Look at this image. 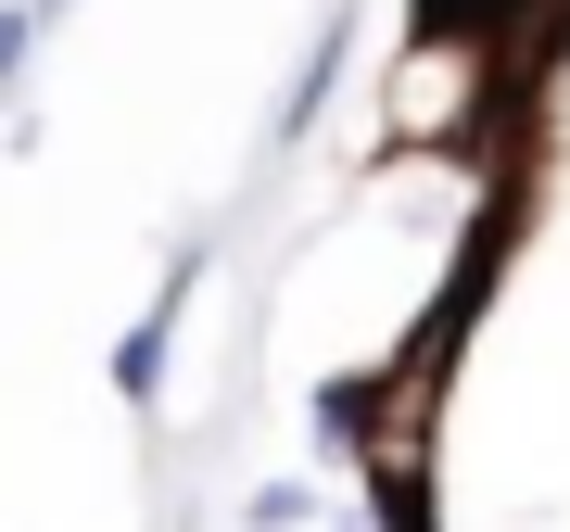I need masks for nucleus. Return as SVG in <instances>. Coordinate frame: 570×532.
<instances>
[{
  "label": "nucleus",
  "mask_w": 570,
  "mask_h": 532,
  "mask_svg": "<svg viewBox=\"0 0 570 532\" xmlns=\"http://www.w3.org/2000/svg\"><path fill=\"white\" fill-rule=\"evenodd\" d=\"M469 89H482V39H469V26H419V39H406V63H393V102H381L393 152L469 140Z\"/></svg>",
  "instance_id": "nucleus-1"
},
{
  "label": "nucleus",
  "mask_w": 570,
  "mask_h": 532,
  "mask_svg": "<svg viewBox=\"0 0 570 532\" xmlns=\"http://www.w3.org/2000/svg\"><path fill=\"white\" fill-rule=\"evenodd\" d=\"M204 279H216V242H178V254H165V279H153V305L115 329L102 381L127 393V406H165V368H178V329H190V305H204Z\"/></svg>",
  "instance_id": "nucleus-2"
},
{
  "label": "nucleus",
  "mask_w": 570,
  "mask_h": 532,
  "mask_svg": "<svg viewBox=\"0 0 570 532\" xmlns=\"http://www.w3.org/2000/svg\"><path fill=\"white\" fill-rule=\"evenodd\" d=\"M343 63H355V13L330 0L317 39H305V63H292V89H279V115H266V152H305V140H317V115H330V89H343Z\"/></svg>",
  "instance_id": "nucleus-3"
},
{
  "label": "nucleus",
  "mask_w": 570,
  "mask_h": 532,
  "mask_svg": "<svg viewBox=\"0 0 570 532\" xmlns=\"http://www.w3.org/2000/svg\"><path fill=\"white\" fill-rule=\"evenodd\" d=\"M317 520H330V482H305V470H279V482L242 494V532H317Z\"/></svg>",
  "instance_id": "nucleus-4"
},
{
  "label": "nucleus",
  "mask_w": 570,
  "mask_h": 532,
  "mask_svg": "<svg viewBox=\"0 0 570 532\" xmlns=\"http://www.w3.org/2000/svg\"><path fill=\"white\" fill-rule=\"evenodd\" d=\"M39 51H51V13H39V0H0V102H26Z\"/></svg>",
  "instance_id": "nucleus-5"
},
{
  "label": "nucleus",
  "mask_w": 570,
  "mask_h": 532,
  "mask_svg": "<svg viewBox=\"0 0 570 532\" xmlns=\"http://www.w3.org/2000/svg\"><path fill=\"white\" fill-rule=\"evenodd\" d=\"M317 532H393V494H367V508H343V494H330V520Z\"/></svg>",
  "instance_id": "nucleus-6"
},
{
  "label": "nucleus",
  "mask_w": 570,
  "mask_h": 532,
  "mask_svg": "<svg viewBox=\"0 0 570 532\" xmlns=\"http://www.w3.org/2000/svg\"><path fill=\"white\" fill-rule=\"evenodd\" d=\"M0 127H13V102H0Z\"/></svg>",
  "instance_id": "nucleus-7"
}]
</instances>
